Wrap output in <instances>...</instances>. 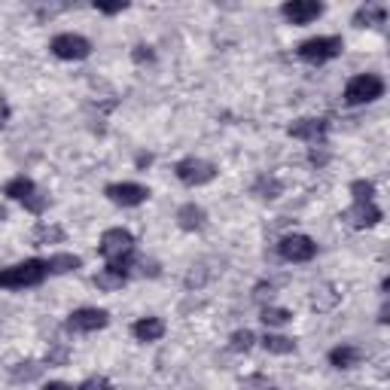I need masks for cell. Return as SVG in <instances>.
<instances>
[{
    "mask_svg": "<svg viewBox=\"0 0 390 390\" xmlns=\"http://www.w3.org/2000/svg\"><path fill=\"white\" fill-rule=\"evenodd\" d=\"M46 262L43 260H25L15 262L10 269L0 271V287H10V290H22V287H37V283L46 281Z\"/></svg>",
    "mask_w": 390,
    "mask_h": 390,
    "instance_id": "cell-1",
    "label": "cell"
},
{
    "mask_svg": "<svg viewBox=\"0 0 390 390\" xmlns=\"http://www.w3.org/2000/svg\"><path fill=\"white\" fill-rule=\"evenodd\" d=\"M378 98H384V79L375 74H357L344 86V104H351V107L372 104V101H378Z\"/></svg>",
    "mask_w": 390,
    "mask_h": 390,
    "instance_id": "cell-2",
    "label": "cell"
},
{
    "mask_svg": "<svg viewBox=\"0 0 390 390\" xmlns=\"http://www.w3.org/2000/svg\"><path fill=\"white\" fill-rule=\"evenodd\" d=\"M174 174L183 186H205L217 177V165L208 162V159H199V156H186L174 165Z\"/></svg>",
    "mask_w": 390,
    "mask_h": 390,
    "instance_id": "cell-3",
    "label": "cell"
},
{
    "mask_svg": "<svg viewBox=\"0 0 390 390\" xmlns=\"http://www.w3.org/2000/svg\"><path fill=\"white\" fill-rule=\"evenodd\" d=\"M344 49L342 37H311L299 46V58L308 61V65H326V61L339 58Z\"/></svg>",
    "mask_w": 390,
    "mask_h": 390,
    "instance_id": "cell-4",
    "label": "cell"
},
{
    "mask_svg": "<svg viewBox=\"0 0 390 390\" xmlns=\"http://www.w3.org/2000/svg\"><path fill=\"white\" fill-rule=\"evenodd\" d=\"M98 250L107 262H119V260H128L131 253H135V235L128 232V229H107V232L101 235V244H98Z\"/></svg>",
    "mask_w": 390,
    "mask_h": 390,
    "instance_id": "cell-5",
    "label": "cell"
},
{
    "mask_svg": "<svg viewBox=\"0 0 390 390\" xmlns=\"http://www.w3.org/2000/svg\"><path fill=\"white\" fill-rule=\"evenodd\" d=\"M52 55L61 58V61H83L92 55V43H88L83 34H58V37H52L49 43Z\"/></svg>",
    "mask_w": 390,
    "mask_h": 390,
    "instance_id": "cell-6",
    "label": "cell"
},
{
    "mask_svg": "<svg viewBox=\"0 0 390 390\" xmlns=\"http://www.w3.org/2000/svg\"><path fill=\"white\" fill-rule=\"evenodd\" d=\"M278 256L283 262H311L317 256V244L308 235H283L278 241Z\"/></svg>",
    "mask_w": 390,
    "mask_h": 390,
    "instance_id": "cell-7",
    "label": "cell"
},
{
    "mask_svg": "<svg viewBox=\"0 0 390 390\" xmlns=\"http://www.w3.org/2000/svg\"><path fill=\"white\" fill-rule=\"evenodd\" d=\"M326 131H330V122L321 116H302L287 126V135L296 140H305V144H323Z\"/></svg>",
    "mask_w": 390,
    "mask_h": 390,
    "instance_id": "cell-8",
    "label": "cell"
},
{
    "mask_svg": "<svg viewBox=\"0 0 390 390\" xmlns=\"http://www.w3.org/2000/svg\"><path fill=\"white\" fill-rule=\"evenodd\" d=\"M104 195H107L113 205L137 208V205H144V201L149 199V189H147V186H140V183H128V180H122V183H110L107 189H104Z\"/></svg>",
    "mask_w": 390,
    "mask_h": 390,
    "instance_id": "cell-9",
    "label": "cell"
},
{
    "mask_svg": "<svg viewBox=\"0 0 390 390\" xmlns=\"http://www.w3.org/2000/svg\"><path fill=\"white\" fill-rule=\"evenodd\" d=\"M110 323V314L104 308H76L74 314L67 317V330L74 332H98Z\"/></svg>",
    "mask_w": 390,
    "mask_h": 390,
    "instance_id": "cell-10",
    "label": "cell"
},
{
    "mask_svg": "<svg viewBox=\"0 0 390 390\" xmlns=\"http://www.w3.org/2000/svg\"><path fill=\"white\" fill-rule=\"evenodd\" d=\"M281 15L290 25H311L323 15V4H317V0H287L281 6Z\"/></svg>",
    "mask_w": 390,
    "mask_h": 390,
    "instance_id": "cell-11",
    "label": "cell"
},
{
    "mask_svg": "<svg viewBox=\"0 0 390 390\" xmlns=\"http://www.w3.org/2000/svg\"><path fill=\"white\" fill-rule=\"evenodd\" d=\"M381 208L375 201H354V205L344 210V223L354 226V229H372L381 223Z\"/></svg>",
    "mask_w": 390,
    "mask_h": 390,
    "instance_id": "cell-12",
    "label": "cell"
},
{
    "mask_svg": "<svg viewBox=\"0 0 390 390\" xmlns=\"http://www.w3.org/2000/svg\"><path fill=\"white\" fill-rule=\"evenodd\" d=\"M205 223H208L205 208H199L195 201L180 205V210H177V226H180L183 232H199V229H205Z\"/></svg>",
    "mask_w": 390,
    "mask_h": 390,
    "instance_id": "cell-13",
    "label": "cell"
},
{
    "mask_svg": "<svg viewBox=\"0 0 390 390\" xmlns=\"http://www.w3.org/2000/svg\"><path fill=\"white\" fill-rule=\"evenodd\" d=\"M128 281V271L126 269H116V265H104L101 271L95 274V287L104 290V292H113V290H122Z\"/></svg>",
    "mask_w": 390,
    "mask_h": 390,
    "instance_id": "cell-14",
    "label": "cell"
},
{
    "mask_svg": "<svg viewBox=\"0 0 390 390\" xmlns=\"http://www.w3.org/2000/svg\"><path fill=\"white\" fill-rule=\"evenodd\" d=\"M131 332H135L137 342H159L165 335V323L159 321V317H140V321L131 326Z\"/></svg>",
    "mask_w": 390,
    "mask_h": 390,
    "instance_id": "cell-15",
    "label": "cell"
},
{
    "mask_svg": "<svg viewBox=\"0 0 390 390\" xmlns=\"http://www.w3.org/2000/svg\"><path fill=\"white\" fill-rule=\"evenodd\" d=\"M363 360V351L354 348V344H339V348L330 351V366L335 369H354Z\"/></svg>",
    "mask_w": 390,
    "mask_h": 390,
    "instance_id": "cell-16",
    "label": "cell"
},
{
    "mask_svg": "<svg viewBox=\"0 0 390 390\" xmlns=\"http://www.w3.org/2000/svg\"><path fill=\"white\" fill-rule=\"evenodd\" d=\"M34 192H37V186H34V180H31V177H25V174L6 180V186H4V195H6V199H13V201H28Z\"/></svg>",
    "mask_w": 390,
    "mask_h": 390,
    "instance_id": "cell-17",
    "label": "cell"
},
{
    "mask_svg": "<svg viewBox=\"0 0 390 390\" xmlns=\"http://www.w3.org/2000/svg\"><path fill=\"white\" fill-rule=\"evenodd\" d=\"M387 22V10L381 4H366L354 13V25L357 28H366V25H384Z\"/></svg>",
    "mask_w": 390,
    "mask_h": 390,
    "instance_id": "cell-18",
    "label": "cell"
},
{
    "mask_svg": "<svg viewBox=\"0 0 390 390\" xmlns=\"http://www.w3.org/2000/svg\"><path fill=\"white\" fill-rule=\"evenodd\" d=\"M339 299H342V292L335 290L332 283H321L311 296V305L317 308V311H332V308L339 305Z\"/></svg>",
    "mask_w": 390,
    "mask_h": 390,
    "instance_id": "cell-19",
    "label": "cell"
},
{
    "mask_svg": "<svg viewBox=\"0 0 390 390\" xmlns=\"http://www.w3.org/2000/svg\"><path fill=\"white\" fill-rule=\"evenodd\" d=\"M79 265H83V260H79L76 253H55L46 260L49 274H70V271H76Z\"/></svg>",
    "mask_w": 390,
    "mask_h": 390,
    "instance_id": "cell-20",
    "label": "cell"
},
{
    "mask_svg": "<svg viewBox=\"0 0 390 390\" xmlns=\"http://www.w3.org/2000/svg\"><path fill=\"white\" fill-rule=\"evenodd\" d=\"M31 241H34V247H49V244H61V241H65V229H61V226H46V223H40L37 229H34Z\"/></svg>",
    "mask_w": 390,
    "mask_h": 390,
    "instance_id": "cell-21",
    "label": "cell"
},
{
    "mask_svg": "<svg viewBox=\"0 0 390 390\" xmlns=\"http://www.w3.org/2000/svg\"><path fill=\"white\" fill-rule=\"evenodd\" d=\"M260 342H262V348L269 351V354H281V357H283V354L296 351V342L287 339V335H278V332H265Z\"/></svg>",
    "mask_w": 390,
    "mask_h": 390,
    "instance_id": "cell-22",
    "label": "cell"
},
{
    "mask_svg": "<svg viewBox=\"0 0 390 390\" xmlns=\"http://www.w3.org/2000/svg\"><path fill=\"white\" fill-rule=\"evenodd\" d=\"M43 375V366H37V363H15V366L10 369V378L15 381V384H31V381H37Z\"/></svg>",
    "mask_w": 390,
    "mask_h": 390,
    "instance_id": "cell-23",
    "label": "cell"
},
{
    "mask_svg": "<svg viewBox=\"0 0 390 390\" xmlns=\"http://www.w3.org/2000/svg\"><path fill=\"white\" fill-rule=\"evenodd\" d=\"M260 321L265 323V326H287L290 321H292V314L287 311V308H262V317Z\"/></svg>",
    "mask_w": 390,
    "mask_h": 390,
    "instance_id": "cell-24",
    "label": "cell"
},
{
    "mask_svg": "<svg viewBox=\"0 0 390 390\" xmlns=\"http://www.w3.org/2000/svg\"><path fill=\"white\" fill-rule=\"evenodd\" d=\"M281 180H274V177H262L260 183H256V195H260V199H265V201H271V199H278L281 195Z\"/></svg>",
    "mask_w": 390,
    "mask_h": 390,
    "instance_id": "cell-25",
    "label": "cell"
},
{
    "mask_svg": "<svg viewBox=\"0 0 390 390\" xmlns=\"http://www.w3.org/2000/svg\"><path fill=\"white\" fill-rule=\"evenodd\" d=\"M351 195H354V201H372L375 199V183L372 180H354Z\"/></svg>",
    "mask_w": 390,
    "mask_h": 390,
    "instance_id": "cell-26",
    "label": "cell"
},
{
    "mask_svg": "<svg viewBox=\"0 0 390 390\" xmlns=\"http://www.w3.org/2000/svg\"><path fill=\"white\" fill-rule=\"evenodd\" d=\"M253 342H256V335L250 332V330H238V332H232V339H229V344H232V351H250L253 348Z\"/></svg>",
    "mask_w": 390,
    "mask_h": 390,
    "instance_id": "cell-27",
    "label": "cell"
},
{
    "mask_svg": "<svg viewBox=\"0 0 390 390\" xmlns=\"http://www.w3.org/2000/svg\"><path fill=\"white\" fill-rule=\"evenodd\" d=\"M131 58H135L137 65H149V61H156V52H153V46H147V43H137V46L131 49Z\"/></svg>",
    "mask_w": 390,
    "mask_h": 390,
    "instance_id": "cell-28",
    "label": "cell"
},
{
    "mask_svg": "<svg viewBox=\"0 0 390 390\" xmlns=\"http://www.w3.org/2000/svg\"><path fill=\"white\" fill-rule=\"evenodd\" d=\"M22 205H25V210H31V214H43V210L49 208V199H46V195H40V192H34L28 201H22Z\"/></svg>",
    "mask_w": 390,
    "mask_h": 390,
    "instance_id": "cell-29",
    "label": "cell"
},
{
    "mask_svg": "<svg viewBox=\"0 0 390 390\" xmlns=\"http://www.w3.org/2000/svg\"><path fill=\"white\" fill-rule=\"evenodd\" d=\"M76 390H113V384H110V378H104V375H92V378H86Z\"/></svg>",
    "mask_w": 390,
    "mask_h": 390,
    "instance_id": "cell-30",
    "label": "cell"
},
{
    "mask_svg": "<svg viewBox=\"0 0 390 390\" xmlns=\"http://www.w3.org/2000/svg\"><path fill=\"white\" fill-rule=\"evenodd\" d=\"M46 363L49 366H65L67 363V344H55V348L46 354Z\"/></svg>",
    "mask_w": 390,
    "mask_h": 390,
    "instance_id": "cell-31",
    "label": "cell"
},
{
    "mask_svg": "<svg viewBox=\"0 0 390 390\" xmlns=\"http://www.w3.org/2000/svg\"><path fill=\"white\" fill-rule=\"evenodd\" d=\"M265 387H269V378L265 375H247L241 381V390H265Z\"/></svg>",
    "mask_w": 390,
    "mask_h": 390,
    "instance_id": "cell-32",
    "label": "cell"
},
{
    "mask_svg": "<svg viewBox=\"0 0 390 390\" xmlns=\"http://www.w3.org/2000/svg\"><path fill=\"white\" fill-rule=\"evenodd\" d=\"M308 162H311L314 168H323L326 162H330V153L323 149V144H321V149H311V153H308Z\"/></svg>",
    "mask_w": 390,
    "mask_h": 390,
    "instance_id": "cell-33",
    "label": "cell"
},
{
    "mask_svg": "<svg viewBox=\"0 0 390 390\" xmlns=\"http://www.w3.org/2000/svg\"><path fill=\"white\" fill-rule=\"evenodd\" d=\"M265 296H274V283H256V290H253V299H256V302H262V299Z\"/></svg>",
    "mask_w": 390,
    "mask_h": 390,
    "instance_id": "cell-34",
    "label": "cell"
},
{
    "mask_svg": "<svg viewBox=\"0 0 390 390\" xmlns=\"http://www.w3.org/2000/svg\"><path fill=\"white\" fill-rule=\"evenodd\" d=\"M95 10L104 13V15H116V13H122V10H128V4H113V6H107V4H95Z\"/></svg>",
    "mask_w": 390,
    "mask_h": 390,
    "instance_id": "cell-35",
    "label": "cell"
},
{
    "mask_svg": "<svg viewBox=\"0 0 390 390\" xmlns=\"http://www.w3.org/2000/svg\"><path fill=\"white\" fill-rule=\"evenodd\" d=\"M6 122H10V104H6V101H0V128H4Z\"/></svg>",
    "mask_w": 390,
    "mask_h": 390,
    "instance_id": "cell-36",
    "label": "cell"
},
{
    "mask_svg": "<svg viewBox=\"0 0 390 390\" xmlns=\"http://www.w3.org/2000/svg\"><path fill=\"white\" fill-rule=\"evenodd\" d=\"M135 165H137V168H149V165H153V156H149V153H140V156L135 159Z\"/></svg>",
    "mask_w": 390,
    "mask_h": 390,
    "instance_id": "cell-37",
    "label": "cell"
},
{
    "mask_svg": "<svg viewBox=\"0 0 390 390\" xmlns=\"http://www.w3.org/2000/svg\"><path fill=\"white\" fill-rule=\"evenodd\" d=\"M43 390H74V387L65 384V381H49V384H43Z\"/></svg>",
    "mask_w": 390,
    "mask_h": 390,
    "instance_id": "cell-38",
    "label": "cell"
},
{
    "mask_svg": "<svg viewBox=\"0 0 390 390\" xmlns=\"http://www.w3.org/2000/svg\"><path fill=\"white\" fill-rule=\"evenodd\" d=\"M378 321H381V323H387V305H381V311H378Z\"/></svg>",
    "mask_w": 390,
    "mask_h": 390,
    "instance_id": "cell-39",
    "label": "cell"
},
{
    "mask_svg": "<svg viewBox=\"0 0 390 390\" xmlns=\"http://www.w3.org/2000/svg\"><path fill=\"white\" fill-rule=\"evenodd\" d=\"M4 220H6V208L0 205V223H4Z\"/></svg>",
    "mask_w": 390,
    "mask_h": 390,
    "instance_id": "cell-40",
    "label": "cell"
},
{
    "mask_svg": "<svg viewBox=\"0 0 390 390\" xmlns=\"http://www.w3.org/2000/svg\"><path fill=\"white\" fill-rule=\"evenodd\" d=\"M265 390H278V387H265Z\"/></svg>",
    "mask_w": 390,
    "mask_h": 390,
    "instance_id": "cell-41",
    "label": "cell"
}]
</instances>
